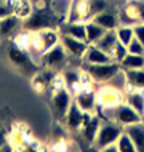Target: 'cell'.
Returning a JSON list of instances; mask_svg holds the SVG:
<instances>
[{"instance_id": "obj_1", "label": "cell", "mask_w": 144, "mask_h": 152, "mask_svg": "<svg viewBox=\"0 0 144 152\" xmlns=\"http://www.w3.org/2000/svg\"><path fill=\"white\" fill-rule=\"evenodd\" d=\"M63 23L58 16L53 13L51 8H35L34 13L29 18L23 21V29L29 32H39L43 29H50V27H59V24Z\"/></svg>"}, {"instance_id": "obj_2", "label": "cell", "mask_w": 144, "mask_h": 152, "mask_svg": "<svg viewBox=\"0 0 144 152\" xmlns=\"http://www.w3.org/2000/svg\"><path fill=\"white\" fill-rule=\"evenodd\" d=\"M59 42H61L59 29H58V27H50V29L32 32V43H31V48H29V50L34 48V51L40 56L42 53L48 51L50 48H53Z\"/></svg>"}, {"instance_id": "obj_3", "label": "cell", "mask_w": 144, "mask_h": 152, "mask_svg": "<svg viewBox=\"0 0 144 152\" xmlns=\"http://www.w3.org/2000/svg\"><path fill=\"white\" fill-rule=\"evenodd\" d=\"M122 133H123V126L120 123H117L115 120H104L99 126L98 138L93 146H96V149L101 151L102 147H106L109 144H115Z\"/></svg>"}, {"instance_id": "obj_4", "label": "cell", "mask_w": 144, "mask_h": 152, "mask_svg": "<svg viewBox=\"0 0 144 152\" xmlns=\"http://www.w3.org/2000/svg\"><path fill=\"white\" fill-rule=\"evenodd\" d=\"M122 69L120 63L110 61V63H102V64H86L83 66V71L88 72L93 82H109L112 77Z\"/></svg>"}, {"instance_id": "obj_5", "label": "cell", "mask_w": 144, "mask_h": 152, "mask_svg": "<svg viewBox=\"0 0 144 152\" xmlns=\"http://www.w3.org/2000/svg\"><path fill=\"white\" fill-rule=\"evenodd\" d=\"M74 102L72 99V94L71 90L67 87H63L59 90H55L51 96V110H53V115H55L56 120H64L66 114H67L71 104Z\"/></svg>"}, {"instance_id": "obj_6", "label": "cell", "mask_w": 144, "mask_h": 152, "mask_svg": "<svg viewBox=\"0 0 144 152\" xmlns=\"http://www.w3.org/2000/svg\"><path fill=\"white\" fill-rule=\"evenodd\" d=\"M8 58L13 63L19 71H23L26 75H32V74L37 72V66L34 64L32 58L27 55V50L24 48H19L18 45H11L8 48Z\"/></svg>"}, {"instance_id": "obj_7", "label": "cell", "mask_w": 144, "mask_h": 152, "mask_svg": "<svg viewBox=\"0 0 144 152\" xmlns=\"http://www.w3.org/2000/svg\"><path fill=\"white\" fill-rule=\"evenodd\" d=\"M66 59H67V51L66 48L63 47V43H58L55 45L53 48H50L48 51H45L40 55V64L43 67H48V69H58L61 67Z\"/></svg>"}, {"instance_id": "obj_8", "label": "cell", "mask_w": 144, "mask_h": 152, "mask_svg": "<svg viewBox=\"0 0 144 152\" xmlns=\"http://www.w3.org/2000/svg\"><path fill=\"white\" fill-rule=\"evenodd\" d=\"M114 120L117 123H120L123 128H125V126L133 125V123L143 122L144 118H143L141 114H139L138 110H134L130 104L120 102V104H117L114 107Z\"/></svg>"}, {"instance_id": "obj_9", "label": "cell", "mask_w": 144, "mask_h": 152, "mask_svg": "<svg viewBox=\"0 0 144 152\" xmlns=\"http://www.w3.org/2000/svg\"><path fill=\"white\" fill-rule=\"evenodd\" d=\"M93 114L94 112H85V110H82L79 106L75 104V101H74L71 104V107H69V110H67V114H66V117H64V123L71 131H80L82 125H83L85 122H88Z\"/></svg>"}, {"instance_id": "obj_10", "label": "cell", "mask_w": 144, "mask_h": 152, "mask_svg": "<svg viewBox=\"0 0 144 152\" xmlns=\"http://www.w3.org/2000/svg\"><path fill=\"white\" fill-rule=\"evenodd\" d=\"M74 101H75V104L79 106L82 110H85V112H94L98 107V94L90 87L80 88L79 91L75 93Z\"/></svg>"}, {"instance_id": "obj_11", "label": "cell", "mask_w": 144, "mask_h": 152, "mask_svg": "<svg viewBox=\"0 0 144 152\" xmlns=\"http://www.w3.org/2000/svg\"><path fill=\"white\" fill-rule=\"evenodd\" d=\"M61 43L63 47L66 48L67 55L74 56V58H79V59H83V55L88 48V42L85 40H80V39H75V37H71V35H66V34H61Z\"/></svg>"}, {"instance_id": "obj_12", "label": "cell", "mask_w": 144, "mask_h": 152, "mask_svg": "<svg viewBox=\"0 0 144 152\" xmlns=\"http://www.w3.org/2000/svg\"><path fill=\"white\" fill-rule=\"evenodd\" d=\"M55 77H56V74L53 72L51 69L45 67V69H42V71L34 74V79H32V88H34L37 93L42 94V93L47 91L48 88H51V83H53V80H55Z\"/></svg>"}, {"instance_id": "obj_13", "label": "cell", "mask_w": 144, "mask_h": 152, "mask_svg": "<svg viewBox=\"0 0 144 152\" xmlns=\"http://www.w3.org/2000/svg\"><path fill=\"white\" fill-rule=\"evenodd\" d=\"M102 123V118L99 114H93L91 118H90L88 122H85L83 125H82L80 128V134L83 136V139L88 144H94V141H96L98 138V131H99V126Z\"/></svg>"}, {"instance_id": "obj_14", "label": "cell", "mask_w": 144, "mask_h": 152, "mask_svg": "<svg viewBox=\"0 0 144 152\" xmlns=\"http://www.w3.org/2000/svg\"><path fill=\"white\" fill-rule=\"evenodd\" d=\"M83 61L86 64H102V63H110L114 59L109 53L102 51L94 43H90L86 51H85V55H83Z\"/></svg>"}, {"instance_id": "obj_15", "label": "cell", "mask_w": 144, "mask_h": 152, "mask_svg": "<svg viewBox=\"0 0 144 152\" xmlns=\"http://www.w3.org/2000/svg\"><path fill=\"white\" fill-rule=\"evenodd\" d=\"M18 29H23V19H19L16 15H10L0 19V37L7 39V37L16 35Z\"/></svg>"}, {"instance_id": "obj_16", "label": "cell", "mask_w": 144, "mask_h": 152, "mask_svg": "<svg viewBox=\"0 0 144 152\" xmlns=\"http://www.w3.org/2000/svg\"><path fill=\"white\" fill-rule=\"evenodd\" d=\"M120 102H122L120 91L112 88V87H109V85L101 93H98V106H102V107H115Z\"/></svg>"}, {"instance_id": "obj_17", "label": "cell", "mask_w": 144, "mask_h": 152, "mask_svg": "<svg viewBox=\"0 0 144 152\" xmlns=\"http://www.w3.org/2000/svg\"><path fill=\"white\" fill-rule=\"evenodd\" d=\"M59 32L66 35L75 37V39L85 40L86 42V29H85V23H74V21H64L59 24Z\"/></svg>"}, {"instance_id": "obj_18", "label": "cell", "mask_w": 144, "mask_h": 152, "mask_svg": "<svg viewBox=\"0 0 144 152\" xmlns=\"http://www.w3.org/2000/svg\"><path fill=\"white\" fill-rule=\"evenodd\" d=\"M125 102L130 104L134 110H138L144 118V90L136 88H126L125 90Z\"/></svg>"}, {"instance_id": "obj_19", "label": "cell", "mask_w": 144, "mask_h": 152, "mask_svg": "<svg viewBox=\"0 0 144 152\" xmlns=\"http://www.w3.org/2000/svg\"><path fill=\"white\" fill-rule=\"evenodd\" d=\"M125 131L133 139L134 146H136V152H144V120L125 126Z\"/></svg>"}, {"instance_id": "obj_20", "label": "cell", "mask_w": 144, "mask_h": 152, "mask_svg": "<svg viewBox=\"0 0 144 152\" xmlns=\"http://www.w3.org/2000/svg\"><path fill=\"white\" fill-rule=\"evenodd\" d=\"M63 80L66 83V87H67L71 91L77 93L82 87V71H75V69H67V71H64L63 74Z\"/></svg>"}, {"instance_id": "obj_21", "label": "cell", "mask_w": 144, "mask_h": 152, "mask_svg": "<svg viewBox=\"0 0 144 152\" xmlns=\"http://www.w3.org/2000/svg\"><path fill=\"white\" fill-rule=\"evenodd\" d=\"M93 21L98 23L99 26H102L106 31H115L120 24H118V18L115 16L114 13H110V11H101V13H98L96 16H93Z\"/></svg>"}, {"instance_id": "obj_22", "label": "cell", "mask_w": 144, "mask_h": 152, "mask_svg": "<svg viewBox=\"0 0 144 152\" xmlns=\"http://www.w3.org/2000/svg\"><path fill=\"white\" fill-rule=\"evenodd\" d=\"M126 77V88L144 90V69H123Z\"/></svg>"}, {"instance_id": "obj_23", "label": "cell", "mask_w": 144, "mask_h": 152, "mask_svg": "<svg viewBox=\"0 0 144 152\" xmlns=\"http://www.w3.org/2000/svg\"><path fill=\"white\" fill-rule=\"evenodd\" d=\"M35 7L32 5L31 0H13V15H16L19 19H26L34 13Z\"/></svg>"}, {"instance_id": "obj_24", "label": "cell", "mask_w": 144, "mask_h": 152, "mask_svg": "<svg viewBox=\"0 0 144 152\" xmlns=\"http://www.w3.org/2000/svg\"><path fill=\"white\" fill-rule=\"evenodd\" d=\"M85 29H86V42L88 43H96L102 35L106 34V29L102 26H99L98 23H94L93 19H88L85 23Z\"/></svg>"}, {"instance_id": "obj_25", "label": "cell", "mask_w": 144, "mask_h": 152, "mask_svg": "<svg viewBox=\"0 0 144 152\" xmlns=\"http://www.w3.org/2000/svg\"><path fill=\"white\" fill-rule=\"evenodd\" d=\"M117 43H118V39H117L115 31H106V34L102 35L94 45H96L98 48H101L102 51H106V53H109V55H110Z\"/></svg>"}, {"instance_id": "obj_26", "label": "cell", "mask_w": 144, "mask_h": 152, "mask_svg": "<svg viewBox=\"0 0 144 152\" xmlns=\"http://www.w3.org/2000/svg\"><path fill=\"white\" fill-rule=\"evenodd\" d=\"M72 5L74 0H51L50 8L58 18H67V15H71Z\"/></svg>"}, {"instance_id": "obj_27", "label": "cell", "mask_w": 144, "mask_h": 152, "mask_svg": "<svg viewBox=\"0 0 144 152\" xmlns=\"http://www.w3.org/2000/svg\"><path fill=\"white\" fill-rule=\"evenodd\" d=\"M122 69H144V55H128L123 58V61L120 63Z\"/></svg>"}, {"instance_id": "obj_28", "label": "cell", "mask_w": 144, "mask_h": 152, "mask_svg": "<svg viewBox=\"0 0 144 152\" xmlns=\"http://www.w3.org/2000/svg\"><path fill=\"white\" fill-rule=\"evenodd\" d=\"M115 34H117L118 42L123 45H128L131 40L134 39V29L131 24H120V26L115 29Z\"/></svg>"}, {"instance_id": "obj_29", "label": "cell", "mask_w": 144, "mask_h": 152, "mask_svg": "<svg viewBox=\"0 0 144 152\" xmlns=\"http://www.w3.org/2000/svg\"><path fill=\"white\" fill-rule=\"evenodd\" d=\"M117 146H118V152H136V146H134L133 139L130 138V134L125 131V128H123V133L117 139Z\"/></svg>"}, {"instance_id": "obj_30", "label": "cell", "mask_w": 144, "mask_h": 152, "mask_svg": "<svg viewBox=\"0 0 144 152\" xmlns=\"http://www.w3.org/2000/svg\"><path fill=\"white\" fill-rule=\"evenodd\" d=\"M106 7H107V3L104 0H88V19H91L93 16L104 11Z\"/></svg>"}, {"instance_id": "obj_31", "label": "cell", "mask_w": 144, "mask_h": 152, "mask_svg": "<svg viewBox=\"0 0 144 152\" xmlns=\"http://www.w3.org/2000/svg\"><path fill=\"white\" fill-rule=\"evenodd\" d=\"M128 55V48H126V45H123L118 42L117 45H115V48L112 50V53H110V56H112L114 61H117V63H122L123 58Z\"/></svg>"}, {"instance_id": "obj_32", "label": "cell", "mask_w": 144, "mask_h": 152, "mask_svg": "<svg viewBox=\"0 0 144 152\" xmlns=\"http://www.w3.org/2000/svg\"><path fill=\"white\" fill-rule=\"evenodd\" d=\"M126 48H128V53H133V55H144V45L139 42L136 37L126 45Z\"/></svg>"}, {"instance_id": "obj_33", "label": "cell", "mask_w": 144, "mask_h": 152, "mask_svg": "<svg viewBox=\"0 0 144 152\" xmlns=\"http://www.w3.org/2000/svg\"><path fill=\"white\" fill-rule=\"evenodd\" d=\"M13 15V0H3L0 3V19Z\"/></svg>"}, {"instance_id": "obj_34", "label": "cell", "mask_w": 144, "mask_h": 152, "mask_svg": "<svg viewBox=\"0 0 144 152\" xmlns=\"http://www.w3.org/2000/svg\"><path fill=\"white\" fill-rule=\"evenodd\" d=\"M133 5H134V10H136V16L139 23H144V0H134Z\"/></svg>"}, {"instance_id": "obj_35", "label": "cell", "mask_w": 144, "mask_h": 152, "mask_svg": "<svg viewBox=\"0 0 144 152\" xmlns=\"http://www.w3.org/2000/svg\"><path fill=\"white\" fill-rule=\"evenodd\" d=\"M133 29H134V37L144 45V23H136L133 26Z\"/></svg>"}, {"instance_id": "obj_36", "label": "cell", "mask_w": 144, "mask_h": 152, "mask_svg": "<svg viewBox=\"0 0 144 152\" xmlns=\"http://www.w3.org/2000/svg\"><path fill=\"white\" fill-rule=\"evenodd\" d=\"M5 144H7V134L3 133L2 130H0V149H2V147L5 146Z\"/></svg>"}, {"instance_id": "obj_37", "label": "cell", "mask_w": 144, "mask_h": 152, "mask_svg": "<svg viewBox=\"0 0 144 152\" xmlns=\"http://www.w3.org/2000/svg\"><path fill=\"white\" fill-rule=\"evenodd\" d=\"M45 2H47V3H48V5H50V3H51V0H45Z\"/></svg>"}]
</instances>
